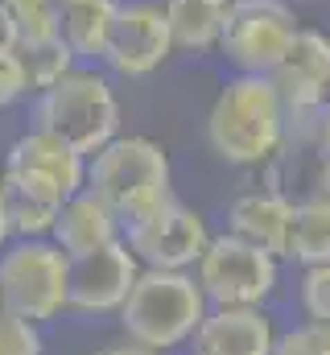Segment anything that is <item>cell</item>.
Masks as SVG:
<instances>
[{
    "mask_svg": "<svg viewBox=\"0 0 330 355\" xmlns=\"http://www.w3.org/2000/svg\"><path fill=\"white\" fill-rule=\"evenodd\" d=\"M289 137L285 103L268 75H236L211 103L207 141L227 166H264Z\"/></svg>",
    "mask_w": 330,
    "mask_h": 355,
    "instance_id": "1",
    "label": "cell"
},
{
    "mask_svg": "<svg viewBox=\"0 0 330 355\" xmlns=\"http://www.w3.org/2000/svg\"><path fill=\"white\" fill-rule=\"evenodd\" d=\"M116 314L128 343L169 352L198 331L207 318V297L186 268H141Z\"/></svg>",
    "mask_w": 330,
    "mask_h": 355,
    "instance_id": "2",
    "label": "cell"
},
{
    "mask_svg": "<svg viewBox=\"0 0 330 355\" xmlns=\"http://www.w3.org/2000/svg\"><path fill=\"white\" fill-rule=\"evenodd\" d=\"M169 157L149 137H112L103 149L87 157L82 186L120 219V227L149 207L169 198Z\"/></svg>",
    "mask_w": 330,
    "mask_h": 355,
    "instance_id": "3",
    "label": "cell"
},
{
    "mask_svg": "<svg viewBox=\"0 0 330 355\" xmlns=\"http://www.w3.org/2000/svg\"><path fill=\"white\" fill-rule=\"evenodd\" d=\"M33 120H37L33 128L58 137L75 153L91 157L95 149H103L120 132V99H116L103 71L75 67L58 83L37 91Z\"/></svg>",
    "mask_w": 330,
    "mask_h": 355,
    "instance_id": "4",
    "label": "cell"
},
{
    "mask_svg": "<svg viewBox=\"0 0 330 355\" xmlns=\"http://www.w3.org/2000/svg\"><path fill=\"white\" fill-rule=\"evenodd\" d=\"M67 252L54 240H17L0 252V310L46 322L67 310Z\"/></svg>",
    "mask_w": 330,
    "mask_h": 355,
    "instance_id": "5",
    "label": "cell"
},
{
    "mask_svg": "<svg viewBox=\"0 0 330 355\" xmlns=\"http://www.w3.org/2000/svg\"><path fill=\"white\" fill-rule=\"evenodd\" d=\"M0 174H4L8 194L62 207L75 190H82L87 157L75 153L71 145H62L58 137H50V132H42V128H29L25 137H17V141L8 145Z\"/></svg>",
    "mask_w": 330,
    "mask_h": 355,
    "instance_id": "6",
    "label": "cell"
},
{
    "mask_svg": "<svg viewBox=\"0 0 330 355\" xmlns=\"http://www.w3.org/2000/svg\"><path fill=\"white\" fill-rule=\"evenodd\" d=\"M194 281L215 306H260L277 289V257L223 232L211 236L202 257L194 261Z\"/></svg>",
    "mask_w": 330,
    "mask_h": 355,
    "instance_id": "7",
    "label": "cell"
},
{
    "mask_svg": "<svg viewBox=\"0 0 330 355\" xmlns=\"http://www.w3.org/2000/svg\"><path fill=\"white\" fill-rule=\"evenodd\" d=\"M297 29L302 25L285 0H232L219 50L240 75H268L285 58Z\"/></svg>",
    "mask_w": 330,
    "mask_h": 355,
    "instance_id": "8",
    "label": "cell"
},
{
    "mask_svg": "<svg viewBox=\"0 0 330 355\" xmlns=\"http://www.w3.org/2000/svg\"><path fill=\"white\" fill-rule=\"evenodd\" d=\"M207 240L211 232L202 215L177 202L173 194L124 223V244L141 261V268H190L202 257Z\"/></svg>",
    "mask_w": 330,
    "mask_h": 355,
    "instance_id": "9",
    "label": "cell"
},
{
    "mask_svg": "<svg viewBox=\"0 0 330 355\" xmlns=\"http://www.w3.org/2000/svg\"><path fill=\"white\" fill-rule=\"evenodd\" d=\"M173 54V37L165 25V8L157 0H120L116 21L103 46V67L120 79H145Z\"/></svg>",
    "mask_w": 330,
    "mask_h": 355,
    "instance_id": "10",
    "label": "cell"
},
{
    "mask_svg": "<svg viewBox=\"0 0 330 355\" xmlns=\"http://www.w3.org/2000/svg\"><path fill=\"white\" fill-rule=\"evenodd\" d=\"M268 79L285 103L289 128H314L318 107L330 99V37L322 29H297L285 58L268 71Z\"/></svg>",
    "mask_w": 330,
    "mask_h": 355,
    "instance_id": "11",
    "label": "cell"
},
{
    "mask_svg": "<svg viewBox=\"0 0 330 355\" xmlns=\"http://www.w3.org/2000/svg\"><path fill=\"white\" fill-rule=\"evenodd\" d=\"M67 306L82 314H116L141 272V261L124 240H112L95 252L67 257Z\"/></svg>",
    "mask_w": 330,
    "mask_h": 355,
    "instance_id": "12",
    "label": "cell"
},
{
    "mask_svg": "<svg viewBox=\"0 0 330 355\" xmlns=\"http://www.w3.org/2000/svg\"><path fill=\"white\" fill-rule=\"evenodd\" d=\"M272 327L256 306H219L194 331V355H268Z\"/></svg>",
    "mask_w": 330,
    "mask_h": 355,
    "instance_id": "13",
    "label": "cell"
},
{
    "mask_svg": "<svg viewBox=\"0 0 330 355\" xmlns=\"http://www.w3.org/2000/svg\"><path fill=\"white\" fill-rule=\"evenodd\" d=\"M289 223H293V198H285L281 190L240 194L232 202V215H227V232L268 257L289 252Z\"/></svg>",
    "mask_w": 330,
    "mask_h": 355,
    "instance_id": "14",
    "label": "cell"
},
{
    "mask_svg": "<svg viewBox=\"0 0 330 355\" xmlns=\"http://www.w3.org/2000/svg\"><path fill=\"white\" fill-rule=\"evenodd\" d=\"M50 240L67 252V257H82V252H95L112 240H120V219L82 186L75 190L58 215H54V227H50Z\"/></svg>",
    "mask_w": 330,
    "mask_h": 355,
    "instance_id": "15",
    "label": "cell"
},
{
    "mask_svg": "<svg viewBox=\"0 0 330 355\" xmlns=\"http://www.w3.org/2000/svg\"><path fill=\"white\" fill-rule=\"evenodd\" d=\"M162 8L169 37H173V50H182V54L219 50L232 0H162Z\"/></svg>",
    "mask_w": 330,
    "mask_h": 355,
    "instance_id": "16",
    "label": "cell"
},
{
    "mask_svg": "<svg viewBox=\"0 0 330 355\" xmlns=\"http://www.w3.org/2000/svg\"><path fill=\"white\" fill-rule=\"evenodd\" d=\"M58 4V37L71 46L75 58H103L116 4L120 0H54Z\"/></svg>",
    "mask_w": 330,
    "mask_h": 355,
    "instance_id": "17",
    "label": "cell"
},
{
    "mask_svg": "<svg viewBox=\"0 0 330 355\" xmlns=\"http://www.w3.org/2000/svg\"><path fill=\"white\" fill-rule=\"evenodd\" d=\"M289 261L302 265H327L330 261V202L327 198H306L293 202V223H289Z\"/></svg>",
    "mask_w": 330,
    "mask_h": 355,
    "instance_id": "18",
    "label": "cell"
},
{
    "mask_svg": "<svg viewBox=\"0 0 330 355\" xmlns=\"http://www.w3.org/2000/svg\"><path fill=\"white\" fill-rule=\"evenodd\" d=\"M17 58H21V67H25V83L29 91H42L50 87V83H58L67 71H75V54H71V46L54 33V37H42V42H17Z\"/></svg>",
    "mask_w": 330,
    "mask_h": 355,
    "instance_id": "19",
    "label": "cell"
},
{
    "mask_svg": "<svg viewBox=\"0 0 330 355\" xmlns=\"http://www.w3.org/2000/svg\"><path fill=\"white\" fill-rule=\"evenodd\" d=\"M54 215H58V207H50V202L8 194V232H12V240H50Z\"/></svg>",
    "mask_w": 330,
    "mask_h": 355,
    "instance_id": "20",
    "label": "cell"
},
{
    "mask_svg": "<svg viewBox=\"0 0 330 355\" xmlns=\"http://www.w3.org/2000/svg\"><path fill=\"white\" fill-rule=\"evenodd\" d=\"M268 355H330V327L327 322H306L272 339Z\"/></svg>",
    "mask_w": 330,
    "mask_h": 355,
    "instance_id": "21",
    "label": "cell"
},
{
    "mask_svg": "<svg viewBox=\"0 0 330 355\" xmlns=\"http://www.w3.org/2000/svg\"><path fill=\"white\" fill-rule=\"evenodd\" d=\"M0 355H42L37 322L0 310Z\"/></svg>",
    "mask_w": 330,
    "mask_h": 355,
    "instance_id": "22",
    "label": "cell"
},
{
    "mask_svg": "<svg viewBox=\"0 0 330 355\" xmlns=\"http://www.w3.org/2000/svg\"><path fill=\"white\" fill-rule=\"evenodd\" d=\"M302 306L314 322L330 327V261L327 265H310L302 277Z\"/></svg>",
    "mask_w": 330,
    "mask_h": 355,
    "instance_id": "23",
    "label": "cell"
},
{
    "mask_svg": "<svg viewBox=\"0 0 330 355\" xmlns=\"http://www.w3.org/2000/svg\"><path fill=\"white\" fill-rule=\"evenodd\" d=\"M25 91H29V83H25V67L17 58V50H4L0 54V107L17 103Z\"/></svg>",
    "mask_w": 330,
    "mask_h": 355,
    "instance_id": "24",
    "label": "cell"
},
{
    "mask_svg": "<svg viewBox=\"0 0 330 355\" xmlns=\"http://www.w3.org/2000/svg\"><path fill=\"white\" fill-rule=\"evenodd\" d=\"M310 137H314V145H318V153H330V99L318 107V116H314V128H310Z\"/></svg>",
    "mask_w": 330,
    "mask_h": 355,
    "instance_id": "25",
    "label": "cell"
},
{
    "mask_svg": "<svg viewBox=\"0 0 330 355\" xmlns=\"http://www.w3.org/2000/svg\"><path fill=\"white\" fill-rule=\"evenodd\" d=\"M4 50H17V21H12V8L0 0V54Z\"/></svg>",
    "mask_w": 330,
    "mask_h": 355,
    "instance_id": "26",
    "label": "cell"
},
{
    "mask_svg": "<svg viewBox=\"0 0 330 355\" xmlns=\"http://www.w3.org/2000/svg\"><path fill=\"white\" fill-rule=\"evenodd\" d=\"M314 194H318V198H327V202H330V153H322V162H318V178H314Z\"/></svg>",
    "mask_w": 330,
    "mask_h": 355,
    "instance_id": "27",
    "label": "cell"
},
{
    "mask_svg": "<svg viewBox=\"0 0 330 355\" xmlns=\"http://www.w3.org/2000/svg\"><path fill=\"white\" fill-rule=\"evenodd\" d=\"M12 232H8V186H4V174H0V244H8Z\"/></svg>",
    "mask_w": 330,
    "mask_h": 355,
    "instance_id": "28",
    "label": "cell"
},
{
    "mask_svg": "<svg viewBox=\"0 0 330 355\" xmlns=\"http://www.w3.org/2000/svg\"><path fill=\"white\" fill-rule=\"evenodd\" d=\"M99 355H157V352H149L141 343H116V347H103Z\"/></svg>",
    "mask_w": 330,
    "mask_h": 355,
    "instance_id": "29",
    "label": "cell"
},
{
    "mask_svg": "<svg viewBox=\"0 0 330 355\" xmlns=\"http://www.w3.org/2000/svg\"><path fill=\"white\" fill-rule=\"evenodd\" d=\"M12 12H21V8H37V4H54V0H4Z\"/></svg>",
    "mask_w": 330,
    "mask_h": 355,
    "instance_id": "30",
    "label": "cell"
}]
</instances>
